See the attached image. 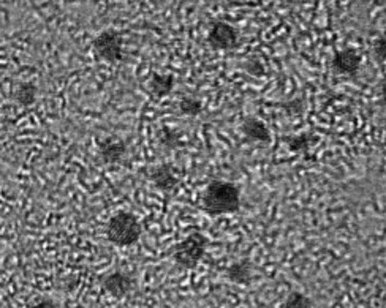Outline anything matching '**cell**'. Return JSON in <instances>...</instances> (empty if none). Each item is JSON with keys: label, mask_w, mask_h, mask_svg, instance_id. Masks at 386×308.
Masks as SVG:
<instances>
[{"label": "cell", "mask_w": 386, "mask_h": 308, "mask_svg": "<svg viewBox=\"0 0 386 308\" xmlns=\"http://www.w3.org/2000/svg\"><path fill=\"white\" fill-rule=\"evenodd\" d=\"M246 70L250 73V74H254V76H263V73H265V70H263V65H261V62L260 59H250L247 62V68Z\"/></svg>", "instance_id": "20"}, {"label": "cell", "mask_w": 386, "mask_h": 308, "mask_svg": "<svg viewBox=\"0 0 386 308\" xmlns=\"http://www.w3.org/2000/svg\"><path fill=\"white\" fill-rule=\"evenodd\" d=\"M174 84H176V78L173 76V74L154 72L151 74V79H149L147 89L155 100H160V98H165L166 95L173 92Z\"/></svg>", "instance_id": "11"}, {"label": "cell", "mask_w": 386, "mask_h": 308, "mask_svg": "<svg viewBox=\"0 0 386 308\" xmlns=\"http://www.w3.org/2000/svg\"><path fill=\"white\" fill-rule=\"evenodd\" d=\"M149 181L165 195H171L179 185V177L176 176V171L171 164H160V166L155 168L149 174Z\"/></svg>", "instance_id": "8"}, {"label": "cell", "mask_w": 386, "mask_h": 308, "mask_svg": "<svg viewBox=\"0 0 386 308\" xmlns=\"http://www.w3.org/2000/svg\"><path fill=\"white\" fill-rule=\"evenodd\" d=\"M159 141L164 147L169 150H176L182 147V141H181V133L178 130H174L168 125H164L159 133Z\"/></svg>", "instance_id": "15"}, {"label": "cell", "mask_w": 386, "mask_h": 308, "mask_svg": "<svg viewBox=\"0 0 386 308\" xmlns=\"http://www.w3.org/2000/svg\"><path fill=\"white\" fill-rule=\"evenodd\" d=\"M178 109L182 115H188V118H196L203 113V103L195 97H184L178 103Z\"/></svg>", "instance_id": "16"}, {"label": "cell", "mask_w": 386, "mask_h": 308, "mask_svg": "<svg viewBox=\"0 0 386 308\" xmlns=\"http://www.w3.org/2000/svg\"><path fill=\"white\" fill-rule=\"evenodd\" d=\"M141 223L138 218L130 212H118L111 217L106 226V237L108 241L118 246H132L140 241Z\"/></svg>", "instance_id": "3"}, {"label": "cell", "mask_w": 386, "mask_h": 308, "mask_svg": "<svg viewBox=\"0 0 386 308\" xmlns=\"http://www.w3.org/2000/svg\"><path fill=\"white\" fill-rule=\"evenodd\" d=\"M374 52H375V56L386 62V32L383 33L382 37H378V40L375 41V45H374Z\"/></svg>", "instance_id": "19"}, {"label": "cell", "mask_w": 386, "mask_h": 308, "mask_svg": "<svg viewBox=\"0 0 386 308\" xmlns=\"http://www.w3.org/2000/svg\"><path fill=\"white\" fill-rule=\"evenodd\" d=\"M363 64V56L353 47H347V50L337 51L331 62V68L336 74H344V76L355 78L358 72H360Z\"/></svg>", "instance_id": "6"}, {"label": "cell", "mask_w": 386, "mask_h": 308, "mask_svg": "<svg viewBox=\"0 0 386 308\" xmlns=\"http://www.w3.org/2000/svg\"><path fill=\"white\" fill-rule=\"evenodd\" d=\"M37 93H38V89L35 84H33V82H21V84H19L16 89L15 100L21 106L29 108L33 105V103H35Z\"/></svg>", "instance_id": "14"}, {"label": "cell", "mask_w": 386, "mask_h": 308, "mask_svg": "<svg viewBox=\"0 0 386 308\" xmlns=\"http://www.w3.org/2000/svg\"><path fill=\"white\" fill-rule=\"evenodd\" d=\"M98 155L106 164L119 163L127 155V144L120 139H105L98 144Z\"/></svg>", "instance_id": "10"}, {"label": "cell", "mask_w": 386, "mask_h": 308, "mask_svg": "<svg viewBox=\"0 0 386 308\" xmlns=\"http://www.w3.org/2000/svg\"><path fill=\"white\" fill-rule=\"evenodd\" d=\"M317 139V136L314 133H301V135H288L283 136L282 141L287 144V147L290 149V152L293 154H304L307 155L310 146L312 142Z\"/></svg>", "instance_id": "13"}, {"label": "cell", "mask_w": 386, "mask_h": 308, "mask_svg": "<svg viewBox=\"0 0 386 308\" xmlns=\"http://www.w3.org/2000/svg\"><path fill=\"white\" fill-rule=\"evenodd\" d=\"M209 239L201 231L195 229L184 241L178 242L169 249V255L173 256L174 263L182 269H195L206 256Z\"/></svg>", "instance_id": "2"}, {"label": "cell", "mask_w": 386, "mask_h": 308, "mask_svg": "<svg viewBox=\"0 0 386 308\" xmlns=\"http://www.w3.org/2000/svg\"><path fill=\"white\" fill-rule=\"evenodd\" d=\"M312 307H314L312 299L300 291H291L285 299V304H283V308H312Z\"/></svg>", "instance_id": "17"}, {"label": "cell", "mask_w": 386, "mask_h": 308, "mask_svg": "<svg viewBox=\"0 0 386 308\" xmlns=\"http://www.w3.org/2000/svg\"><path fill=\"white\" fill-rule=\"evenodd\" d=\"M241 209V191L232 182L212 181L205 190L201 210L209 217L236 214Z\"/></svg>", "instance_id": "1"}, {"label": "cell", "mask_w": 386, "mask_h": 308, "mask_svg": "<svg viewBox=\"0 0 386 308\" xmlns=\"http://www.w3.org/2000/svg\"><path fill=\"white\" fill-rule=\"evenodd\" d=\"M208 41L214 50L229 51L238 46L239 33L232 24L223 23V21H215V23L211 24V29H209Z\"/></svg>", "instance_id": "5"}, {"label": "cell", "mask_w": 386, "mask_h": 308, "mask_svg": "<svg viewBox=\"0 0 386 308\" xmlns=\"http://www.w3.org/2000/svg\"><path fill=\"white\" fill-rule=\"evenodd\" d=\"M30 308H57V305H56V302H54L52 299L45 297L42 300H38L37 304H33Z\"/></svg>", "instance_id": "21"}, {"label": "cell", "mask_w": 386, "mask_h": 308, "mask_svg": "<svg viewBox=\"0 0 386 308\" xmlns=\"http://www.w3.org/2000/svg\"><path fill=\"white\" fill-rule=\"evenodd\" d=\"M280 108L285 111L288 118H296V115H302L304 109H306V103L302 98H293L285 103H280Z\"/></svg>", "instance_id": "18"}, {"label": "cell", "mask_w": 386, "mask_h": 308, "mask_svg": "<svg viewBox=\"0 0 386 308\" xmlns=\"http://www.w3.org/2000/svg\"><path fill=\"white\" fill-rule=\"evenodd\" d=\"M93 51L97 57L108 64H118L122 60V35L118 30H105L93 40Z\"/></svg>", "instance_id": "4"}, {"label": "cell", "mask_w": 386, "mask_h": 308, "mask_svg": "<svg viewBox=\"0 0 386 308\" xmlns=\"http://www.w3.org/2000/svg\"><path fill=\"white\" fill-rule=\"evenodd\" d=\"M101 286L106 292H110L114 299H120L127 296L133 290L135 278L125 272H113L106 275L101 282Z\"/></svg>", "instance_id": "7"}, {"label": "cell", "mask_w": 386, "mask_h": 308, "mask_svg": "<svg viewBox=\"0 0 386 308\" xmlns=\"http://www.w3.org/2000/svg\"><path fill=\"white\" fill-rule=\"evenodd\" d=\"M241 133L249 142L269 144L273 141V136H271L268 125L259 118H247L244 120L241 123Z\"/></svg>", "instance_id": "9"}, {"label": "cell", "mask_w": 386, "mask_h": 308, "mask_svg": "<svg viewBox=\"0 0 386 308\" xmlns=\"http://www.w3.org/2000/svg\"><path fill=\"white\" fill-rule=\"evenodd\" d=\"M227 278L232 283L247 286L252 283L254 278V266L247 259H241V261H234L233 264L228 266L227 269Z\"/></svg>", "instance_id": "12"}]
</instances>
